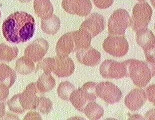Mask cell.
I'll return each instance as SVG.
<instances>
[{"label":"cell","instance_id":"obj_35","mask_svg":"<svg viewBox=\"0 0 155 120\" xmlns=\"http://www.w3.org/2000/svg\"><path fill=\"white\" fill-rule=\"evenodd\" d=\"M20 2H22V3H28L31 1V0H19Z\"/></svg>","mask_w":155,"mask_h":120},{"label":"cell","instance_id":"obj_20","mask_svg":"<svg viewBox=\"0 0 155 120\" xmlns=\"http://www.w3.org/2000/svg\"><path fill=\"white\" fill-rule=\"evenodd\" d=\"M61 26V21L55 15H53L48 18L42 19L41 28L45 34L54 35L58 32Z\"/></svg>","mask_w":155,"mask_h":120},{"label":"cell","instance_id":"obj_37","mask_svg":"<svg viewBox=\"0 0 155 120\" xmlns=\"http://www.w3.org/2000/svg\"><path fill=\"white\" fill-rule=\"evenodd\" d=\"M137 1H139V2H144V1H146V0H137Z\"/></svg>","mask_w":155,"mask_h":120},{"label":"cell","instance_id":"obj_29","mask_svg":"<svg viewBox=\"0 0 155 120\" xmlns=\"http://www.w3.org/2000/svg\"><path fill=\"white\" fill-rule=\"evenodd\" d=\"M147 64L155 66V46L144 50Z\"/></svg>","mask_w":155,"mask_h":120},{"label":"cell","instance_id":"obj_6","mask_svg":"<svg viewBox=\"0 0 155 120\" xmlns=\"http://www.w3.org/2000/svg\"><path fill=\"white\" fill-rule=\"evenodd\" d=\"M103 47L105 52L114 57H122L129 50L128 41L123 36L110 35L104 41Z\"/></svg>","mask_w":155,"mask_h":120},{"label":"cell","instance_id":"obj_23","mask_svg":"<svg viewBox=\"0 0 155 120\" xmlns=\"http://www.w3.org/2000/svg\"><path fill=\"white\" fill-rule=\"evenodd\" d=\"M83 112L88 118L92 120H99L103 117L104 113L103 108L94 102H88Z\"/></svg>","mask_w":155,"mask_h":120},{"label":"cell","instance_id":"obj_5","mask_svg":"<svg viewBox=\"0 0 155 120\" xmlns=\"http://www.w3.org/2000/svg\"><path fill=\"white\" fill-rule=\"evenodd\" d=\"M97 96L92 87L84 84L81 88L75 89L71 93L69 100L76 109L83 112L86 105L91 102H95Z\"/></svg>","mask_w":155,"mask_h":120},{"label":"cell","instance_id":"obj_4","mask_svg":"<svg viewBox=\"0 0 155 120\" xmlns=\"http://www.w3.org/2000/svg\"><path fill=\"white\" fill-rule=\"evenodd\" d=\"M130 17L126 10L119 9L114 11L108 21V31L114 36H124L130 25Z\"/></svg>","mask_w":155,"mask_h":120},{"label":"cell","instance_id":"obj_9","mask_svg":"<svg viewBox=\"0 0 155 120\" xmlns=\"http://www.w3.org/2000/svg\"><path fill=\"white\" fill-rule=\"evenodd\" d=\"M62 7L68 13L81 17L87 16L92 9L90 0H63Z\"/></svg>","mask_w":155,"mask_h":120},{"label":"cell","instance_id":"obj_7","mask_svg":"<svg viewBox=\"0 0 155 120\" xmlns=\"http://www.w3.org/2000/svg\"><path fill=\"white\" fill-rule=\"evenodd\" d=\"M96 92L97 96L103 99L107 103L114 104L119 102L122 93L121 90L111 82H102L97 85Z\"/></svg>","mask_w":155,"mask_h":120},{"label":"cell","instance_id":"obj_14","mask_svg":"<svg viewBox=\"0 0 155 120\" xmlns=\"http://www.w3.org/2000/svg\"><path fill=\"white\" fill-rule=\"evenodd\" d=\"M147 99V97L144 90L135 88L126 96L124 103L131 111H137L144 105Z\"/></svg>","mask_w":155,"mask_h":120},{"label":"cell","instance_id":"obj_30","mask_svg":"<svg viewBox=\"0 0 155 120\" xmlns=\"http://www.w3.org/2000/svg\"><path fill=\"white\" fill-rule=\"evenodd\" d=\"M94 5L101 9L109 8L112 5L114 0H93Z\"/></svg>","mask_w":155,"mask_h":120},{"label":"cell","instance_id":"obj_28","mask_svg":"<svg viewBox=\"0 0 155 120\" xmlns=\"http://www.w3.org/2000/svg\"><path fill=\"white\" fill-rule=\"evenodd\" d=\"M55 64L54 58H46L38 63L35 69V72L37 73L39 70H43L44 73H51L53 71Z\"/></svg>","mask_w":155,"mask_h":120},{"label":"cell","instance_id":"obj_38","mask_svg":"<svg viewBox=\"0 0 155 120\" xmlns=\"http://www.w3.org/2000/svg\"><path fill=\"white\" fill-rule=\"evenodd\" d=\"M1 16V11H0V17Z\"/></svg>","mask_w":155,"mask_h":120},{"label":"cell","instance_id":"obj_1","mask_svg":"<svg viewBox=\"0 0 155 120\" xmlns=\"http://www.w3.org/2000/svg\"><path fill=\"white\" fill-rule=\"evenodd\" d=\"M35 28L33 16L25 12H16L4 21L2 32L7 41L18 44L31 40L34 36Z\"/></svg>","mask_w":155,"mask_h":120},{"label":"cell","instance_id":"obj_36","mask_svg":"<svg viewBox=\"0 0 155 120\" xmlns=\"http://www.w3.org/2000/svg\"><path fill=\"white\" fill-rule=\"evenodd\" d=\"M151 2L152 3V5L155 7V0H151Z\"/></svg>","mask_w":155,"mask_h":120},{"label":"cell","instance_id":"obj_26","mask_svg":"<svg viewBox=\"0 0 155 120\" xmlns=\"http://www.w3.org/2000/svg\"><path fill=\"white\" fill-rule=\"evenodd\" d=\"M53 109L52 101L47 97H38L34 102L33 109L37 110L43 114H48Z\"/></svg>","mask_w":155,"mask_h":120},{"label":"cell","instance_id":"obj_18","mask_svg":"<svg viewBox=\"0 0 155 120\" xmlns=\"http://www.w3.org/2000/svg\"><path fill=\"white\" fill-rule=\"evenodd\" d=\"M73 40L74 42L75 51L87 49L91 43V35L86 31L79 29V31L72 32Z\"/></svg>","mask_w":155,"mask_h":120},{"label":"cell","instance_id":"obj_11","mask_svg":"<svg viewBox=\"0 0 155 120\" xmlns=\"http://www.w3.org/2000/svg\"><path fill=\"white\" fill-rule=\"evenodd\" d=\"M105 24L104 17L98 13H94L82 23L79 29L86 31L94 37L104 31Z\"/></svg>","mask_w":155,"mask_h":120},{"label":"cell","instance_id":"obj_15","mask_svg":"<svg viewBox=\"0 0 155 120\" xmlns=\"http://www.w3.org/2000/svg\"><path fill=\"white\" fill-rule=\"evenodd\" d=\"M76 57L80 63L88 66L97 65L101 59L100 53L90 46L87 49L78 50Z\"/></svg>","mask_w":155,"mask_h":120},{"label":"cell","instance_id":"obj_24","mask_svg":"<svg viewBox=\"0 0 155 120\" xmlns=\"http://www.w3.org/2000/svg\"><path fill=\"white\" fill-rule=\"evenodd\" d=\"M35 68L34 62L25 57L19 58L16 62L15 69L20 74L28 75L32 73Z\"/></svg>","mask_w":155,"mask_h":120},{"label":"cell","instance_id":"obj_12","mask_svg":"<svg viewBox=\"0 0 155 120\" xmlns=\"http://www.w3.org/2000/svg\"><path fill=\"white\" fill-rule=\"evenodd\" d=\"M38 92L36 83L33 82L27 86L23 92L18 94L19 102L24 112L33 109L34 102L38 97Z\"/></svg>","mask_w":155,"mask_h":120},{"label":"cell","instance_id":"obj_17","mask_svg":"<svg viewBox=\"0 0 155 120\" xmlns=\"http://www.w3.org/2000/svg\"><path fill=\"white\" fill-rule=\"evenodd\" d=\"M34 7L35 14L42 19L53 15V6L50 0H35Z\"/></svg>","mask_w":155,"mask_h":120},{"label":"cell","instance_id":"obj_3","mask_svg":"<svg viewBox=\"0 0 155 120\" xmlns=\"http://www.w3.org/2000/svg\"><path fill=\"white\" fill-rule=\"evenodd\" d=\"M153 11L147 2H141L134 5L132 10L130 25L135 32L147 29L152 18Z\"/></svg>","mask_w":155,"mask_h":120},{"label":"cell","instance_id":"obj_21","mask_svg":"<svg viewBox=\"0 0 155 120\" xmlns=\"http://www.w3.org/2000/svg\"><path fill=\"white\" fill-rule=\"evenodd\" d=\"M16 79L15 72L5 64H0V83L10 88Z\"/></svg>","mask_w":155,"mask_h":120},{"label":"cell","instance_id":"obj_32","mask_svg":"<svg viewBox=\"0 0 155 120\" xmlns=\"http://www.w3.org/2000/svg\"><path fill=\"white\" fill-rule=\"evenodd\" d=\"M155 84L149 86L146 89V96L150 102L155 105Z\"/></svg>","mask_w":155,"mask_h":120},{"label":"cell","instance_id":"obj_25","mask_svg":"<svg viewBox=\"0 0 155 120\" xmlns=\"http://www.w3.org/2000/svg\"><path fill=\"white\" fill-rule=\"evenodd\" d=\"M18 53L16 47H10L3 43L0 44V61L11 62L17 57Z\"/></svg>","mask_w":155,"mask_h":120},{"label":"cell","instance_id":"obj_10","mask_svg":"<svg viewBox=\"0 0 155 120\" xmlns=\"http://www.w3.org/2000/svg\"><path fill=\"white\" fill-rule=\"evenodd\" d=\"M49 48V43L46 40L38 38L27 47L25 50V55L34 62H38L44 57Z\"/></svg>","mask_w":155,"mask_h":120},{"label":"cell","instance_id":"obj_22","mask_svg":"<svg viewBox=\"0 0 155 120\" xmlns=\"http://www.w3.org/2000/svg\"><path fill=\"white\" fill-rule=\"evenodd\" d=\"M37 88L42 93L52 90L56 86V81L50 73H43L37 81Z\"/></svg>","mask_w":155,"mask_h":120},{"label":"cell","instance_id":"obj_13","mask_svg":"<svg viewBox=\"0 0 155 120\" xmlns=\"http://www.w3.org/2000/svg\"><path fill=\"white\" fill-rule=\"evenodd\" d=\"M55 64L53 72L60 78L68 77L74 72L75 65L73 60L68 57H55Z\"/></svg>","mask_w":155,"mask_h":120},{"label":"cell","instance_id":"obj_31","mask_svg":"<svg viewBox=\"0 0 155 120\" xmlns=\"http://www.w3.org/2000/svg\"><path fill=\"white\" fill-rule=\"evenodd\" d=\"M9 87L3 84L0 83V102L6 100L9 94Z\"/></svg>","mask_w":155,"mask_h":120},{"label":"cell","instance_id":"obj_16","mask_svg":"<svg viewBox=\"0 0 155 120\" xmlns=\"http://www.w3.org/2000/svg\"><path fill=\"white\" fill-rule=\"evenodd\" d=\"M56 51L57 56L67 57L75 52V44L72 32H68L60 38L57 44Z\"/></svg>","mask_w":155,"mask_h":120},{"label":"cell","instance_id":"obj_2","mask_svg":"<svg viewBox=\"0 0 155 120\" xmlns=\"http://www.w3.org/2000/svg\"><path fill=\"white\" fill-rule=\"evenodd\" d=\"M129 76L134 85L144 87L155 76V67L137 60L130 59L124 62Z\"/></svg>","mask_w":155,"mask_h":120},{"label":"cell","instance_id":"obj_19","mask_svg":"<svg viewBox=\"0 0 155 120\" xmlns=\"http://www.w3.org/2000/svg\"><path fill=\"white\" fill-rule=\"evenodd\" d=\"M136 39L137 44L143 50L155 46V36L152 31L147 28L137 32Z\"/></svg>","mask_w":155,"mask_h":120},{"label":"cell","instance_id":"obj_27","mask_svg":"<svg viewBox=\"0 0 155 120\" xmlns=\"http://www.w3.org/2000/svg\"><path fill=\"white\" fill-rule=\"evenodd\" d=\"M75 89L74 86L68 81L61 82L60 83L57 93L58 96L63 100H68L71 93Z\"/></svg>","mask_w":155,"mask_h":120},{"label":"cell","instance_id":"obj_34","mask_svg":"<svg viewBox=\"0 0 155 120\" xmlns=\"http://www.w3.org/2000/svg\"><path fill=\"white\" fill-rule=\"evenodd\" d=\"M5 114V105L4 102H0V118L4 117Z\"/></svg>","mask_w":155,"mask_h":120},{"label":"cell","instance_id":"obj_33","mask_svg":"<svg viewBox=\"0 0 155 120\" xmlns=\"http://www.w3.org/2000/svg\"><path fill=\"white\" fill-rule=\"evenodd\" d=\"M41 117L38 112H28L25 116L24 120H41Z\"/></svg>","mask_w":155,"mask_h":120},{"label":"cell","instance_id":"obj_8","mask_svg":"<svg viewBox=\"0 0 155 120\" xmlns=\"http://www.w3.org/2000/svg\"><path fill=\"white\" fill-rule=\"evenodd\" d=\"M102 77L107 79H120L127 76V69L124 62H118L112 60H107L100 67Z\"/></svg>","mask_w":155,"mask_h":120}]
</instances>
